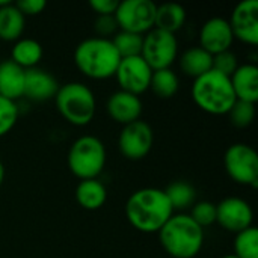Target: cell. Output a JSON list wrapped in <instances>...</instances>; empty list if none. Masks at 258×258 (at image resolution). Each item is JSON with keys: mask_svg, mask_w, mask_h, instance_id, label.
I'll use <instances>...</instances> for the list:
<instances>
[{"mask_svg": "<svg viewBox=\"0 0 258 258\" xmlns=\"http://www.w3.org/2000/svg\"><path fill=\"white\" fill-rule=\"evenodd\" d=\"M124 212L128 224L145 234L159 233L174 215L165 190L157 187H144L133 192L125 203Z\"/></svg>", "mask_w": 258, "mask_h": 258, "instance_id": "1", "label": "cell"}, {"mask_svg": "<svg viewBox=\"0 0 258 258\" xmlns=\"http://www.w3.org/2000/svg\"><path fill=\"white\" fill-rule=\"evenodd\" d=\"M157 234L172 258H195L204 246V230L187 213H174Z\"/></svg>", "mask_w": 258, "mask_h": 258, "instance_id": "2", "label": "cell"}, {"mask_svg": "<svg viewBox=\"0 0 258 258\" xmlns=\"http://www.w3.org/2000/svg\"><path fill=\"white\" fill-rule=\"evenodd\" d=\"M121 56L118 54L112 39L86 38L74 48V63L77 70L88 79L106 80L115 76Z\"/></svg>", "mask_w": 258, "mask_h": 258, "instance_id": "3", "label": "cell"}, {"mask_svg": "<svg viewBox=\"0 0 258 258\" xmlns=\"http://www.w3.org/2000/svg\"><path fill=\"white\" fill-rule=\"evenodd\" d=\"M190 97L203 112L209 115H228L237 101L230 77L210 70L192 82Z\"/></svg>", "mask_w": 258, "mask_h": 258, "instance_id": "4", "label": "cell"}, {"mask_svg": "<svg viewBox=\"0 0 258 258\" xmlns=\"http://www.w3.org/2000/svg\"><path fill=\"white\" fill-rule=\"evenodd\" d=\"M53 100L60 116L71 125L85 127L95 116L97 100L92 89L85 83L68 82L59 86Z\"/></svg>", "mask_w": 258, "mask_h": 258, "instance_id": "5", "label": "cell"}, {"mask_svg": "<svg viewBox=\"0 0 258 258\" xmlns=\"http://www.w3.org/2000/svg\"><path fill=\"white\" fill-rule=\"evenodd\" d=\"M107 151L103 141L92 135L77 138L68 151V168L79 180H92L104 171Z\"/></svg>", "mask_w": 258, "mask_h": 258, "instance_id": "6", "label": "cell"}, {"mask_svg": "<svg viewBox=\"0 0 258 258\" xmlns=\"http://www.w3.org/2000/svg\"><path fill=\"white\" fill-rule=\"evenodd\" d=\"M141 57L153 71L171 68L178 57V41L174 33L151 29L144 35Z\"/></svg>", "mask_w": 258, "mask_h": 258, "instance_id": "7", "label": "cell"}, {"mask_svg": "<svg viewBox=\"0 0 258 258\" xmlns=\"http://www.w3.org/2000/svg\"><path fill=\"white\" fill-rule=\"evenodd\" d=\"M224 166L228 177L242 186H258L257 151L243 142L233 144L224 154Z\"/></svg>", "mask_w": 258, "mask_h": 258, "instance_id": "8", "label": "cell"}, {"mask_svg": "<svg viewBox=\"0 0 258 258\" xmlns=\"http://www.w3.org/2000/svg\"><path fill=\"white\" fill-rule=\"evenodd\" d=\"M156 3L151 0H124L118 3L115 20L119 30L145 35L154 29Z\"/></svg>", "mask_w": 258, "mask_h": 258, "instance_id": "9", "label": "cell"}, {"mask_svg": "<svg viewBox=\"0 0 258 258\" xmlns=\"http://www.w3.org/2000/svg\"><path fill=\"white\" fill-rule=\"evenodd\" d=\"M154 144L153 127L142 119L122 125L118 136V150L127 160H142L145 159Z\"/></svg>", "mask_w": 258, "mask_h": 258, "instance_id": "10", "label": "cell"}, {"mask_svg": "<svg viewBox=\"0 0 258 258\" xmlns=\"http://www.w3.org/2000/svg\"><path fill=\"white\" fill-rule=\"evenodd\" d=\"M153 70L141 56L121 57L119 65L115 73V79L119 85V89L133 95L141 97L150 89Z\"/></svg>", "mask_w": 258, "mask_h": 258, "instance_id": "11", "label": "cell"}, {"mask_svg": "<svg viewBox=\"0 0 258 258\" xmlns=\"http://www.w3.org/2000/svg\"><path fill=\"white\" fill-rule=\"evenodd\" d=\"M254 222V210L251 204L239 197L224 198L216 204V224H219L225 231L237 234Z\"/></svg>", "mask_w": 258, "mask_h": 258, "instance_id": "12", "label": "cell"}, {"mask_svg": "<svg viewBox=\"0 0 258 258\" xmlns=\"http://www.w3.org/2000/svg\"><path fill=\"white\" fill-rule=\"evenodd\" d=\"M234 39L255 47L258 44V2L243 0L231 12L228 18Z\"/></svg>", "mask_w": 258, "mask_h": 258, "instance_id": "13", "label": "cell"}, {"mask_svg": "<svg viewBox=\"0 0 258 258\" xmlns=\"http://www.w3.org/2000/svg\"><path fill=\"white\" fill-rule=\"evenodd\" d=\"M200 47L209 54L215 56L222 51L231 50L234 36L227 18L213 17L204 21L200 29Z\"/></svg>", "mask_w": 258, "mask_h": 258, "instance_id": "14", "label": "cell"}, {"mask_svg": "<svg viewBox=\"0 0 258 258\" xmlns=\"http://www.w3.org/2000/svg\"><path fill=\"white\" fill-rule=\"evenodd\" d=\"M106 110L110 119H113L121 125H127L130 122L141 119L144 104L141 97L118 89L116 92L109 95L106 103Z\"/></svg>", "mask_w": 258, "mask_h": 258, "instance_id": "15", "label": "cell"}, {"mask_svg": "<svg viewBox=\"0 0 258 258\" xmlns=\"http://www.w3.org/2000/svg\"><path fill=\"white\" fill-rule=\"evenodd\" d=\"M59 86L60 85L57 83L56 77L39 67L26 70L23 97H26L32 101H36V103L48 101V100L54 98Z\"/></svg>", "mask_w": 258, "mask_h": 258, "instance_id": "16", "label": "cell"}, {"mask_svg": "<svg viewBox=\"0 0 258 258\" xmlns=\"http://www.w3.org/2000/svg\"><path fill=\"white\" fill-rule=\"evenodd\" d=\"M234 95L239 101L255 104L258 101V67L255 63H242L230 77Z\"/></svg>", "mask_w": 258, "mask_h": 258, "instance_id": "17", "label": "cell"}, {"mask_svg": "<svg viewBox=\"0 0 258 258\" xmlns=\"http://www.w3.org/2000/svg\"><path fill=\"white\" fill-rule=\"evenodd\" d=\"M24 77L26 70L11 59L0 62V95L17 103L24 94Z\"/></svg>", "mask_w": 258, "mask_h": 258, "instance_id": "18", "label": "cell"}, {"mask_svg": "<svg viewBox=\"0 0 258 258\" xmlns=\"http://www.w3.org/2000/svg\"><path fill=\"white\" fill-rule=\"evenodd\" d=\"M212 63H213V56L209 54L206 50H203L200 45L189 47L180 54L178 59V67L181 73L194 80L209 73L212 70Z\"/></svg>", "mask_w": 258, "mask_h": 258, "instance_id": "19", "label": "cell"}, {"mask_svg": "<svg viewBox=\"0 0 258 258\" xmlns=\"http://www.w3.org/2000/svg\"><path fill=\"white\" fill-rule=\"evenodd\" d=\"M107 200V189L98 180H80L76 187V201L77 204L89 212L98 210L106 204Z\"/></svg>", "mask_w": 258, "mask_h": 258, "instance_id": "20", "label": "cell"}, {"mask_svg": "<svg viewBox=\"0 0 258 258\" xmlns=\"http://www.w3.org/2000/svg\"><path fill=\"white\" fill-rule=\"evenodd\" d=\"M44 56L41 42L33 38H20L11 48V60L23 70L36 68Z\"/></svg>", "mask_w": 258, "mask_h": 258, "instance_id": "21", "label": "cell"}, {"mask_svg": "<svg viewBox=\"0 0 258 258\" xmlns=\"http://www.w3.org/2000/svg\"><path fill=\"white\" fill-rule=\"evenodd\" d=\"M26 27V17L18 11L15 3L0 8V39L15 42L21 38Z\"/></svg>", "mask_w": 258, "mask_h": 258, "instance_id": "22", "label": "cell"}, {"mask_svg": "<svg viewBox=\"0 0 258 258\" xmlns=\"http://www.w3.org/2000/svg\"><path fill=\"white\" fill-rule=\"evenodd\" d=\"M186 18H187V12L181 5L162 3L156 6L154 27L175 35L184 26Z\"/></svg>", "mask_w": 258, "mask_h": 258, "instance_id": "23", "label": "cell"}, {"mask_svg": "<svg viewBox=\"0 0 258 258\" xmlns=\"http://www.w3.org/2000/svg\"><path fill=\"white\" fill-rule=\"evenodd\" d=\"M150 89L157 98H162V100L172 98L180 89V79L172 68L153 71Z\"/></svg>", "mask_w": 258, "mask_h": 258, "instance_id": "24", "label": "cell"}, {"mask_svg": "<svg viewBox=\"0 0 258 258\" xmlns=\"http://www.w3.org/2000/svg\"><path fill=\"white\" fill-rule=\"evenodd\" d=\"M165 194L171 203L172 210H178V212H184L187 209H190L195 203H197V190L195 187L183 180L174 181L171 183L166 189Z\"/></svg>", "mask_w": 258, "mask_h": 258, "instance_id": "25", "label": "cell"}, {"mask_svg": "<svg viewBox=\"0 0 258 258\" xmlns=\"http://www.w3.org/2000/svg\"><path fill=\"white\" fill-rule=\"evenodd\" d=\"M234 255L237 258H258V230L257 227H249L234 237Z\"/></svg>", "mask_w": 258, "mask_h": 258, "instance_id": "26", "label": "cell"}, {"mask_svg": "<svg viewBox=\"0 0 258 258\" xmlns=\"http://www.w3.org/2000/svg\"><path fill=\"white\" fill-rule=\"evenodd\" d=\"M112 42L121 57H132V56H141L144 35L132 33L118 30L115 36L112 38Z\"/></svg>", "mask_w": 258, "mask_h": 258, "instance_id": "27", "label": "cell"}, {"mask_svg": "<svg viewBox=\"0 0 258 258\" xmlns=\"http://www.w3.org/2000/svg\"><path fill=\"white\" fill-rule=\"evenodd\" d=\"M255 104L252 103H246V101H236L234 106L231 107V110L228 112L230 121L234 127L237 128H246L249 127L254 119H255Z\"/></svg>", "mask_w": 258, "mask_h": 258, "instance_id": "28", "label": "cell"}, {"mask_svg": "<svg viewBox=\"0 0 258 258\" xmlns=\"http://www.w3.org/2000/svg\"><path fill=\"white\" fill-rule=\"evenodd\" d=\"M18 106L15 101L0 95V138L6 136L18 121Z\"/></svg>", "mask_w": 258, "mask_h": 258, "instance_id": "29", "label": "cell"}, {"mask_svg": "<svg viewBox=\"0 0 258 258\" xmlns=\"http://www.w3.org/2000/svg\"><path fill=\"white\" fill-rule=\"evenodd\" d=\"M189 216L204 230L206 227L216 224V204L210 201H197L190 207Z\"/></svg>", "mask_w": 258, "mask_h": 258, "instance_id": "30", "label": "cell"}, {"mask_svg": "<svg viewBox=\"0 0 258 258\" xmlns=\"http://www.w3.org/2000/svg\"><path fill=\"white\" fill-rule=\"evenodd\" d=\"M239 65L240 63H239L236 53H233L231 50H227V51H222V53L213 56L212 70H215L216 73H221L227 77H231V74L237 70Z\"/></svg>", "mask_w": 258, "mask_h": 258, "instance_id": "31", "label": "cell"}, {"mask_svg": "<svg viewBox=\"0 0 258 258\" xmlns=\"http://www.w3.org/2000/svg\"><path fill=\"white\" fill-rule=\"evenodd\" d=\"M94 29L98 38H106V39H112L115 33L119 30L113 15H98L95 18Z\"/></svg>", "mask_w": 258, "mask_h": 258, "instance_id": "32", "label": "cell"}, {"mask_svg": "<svg viewBox=\"0 0 258 258\" xmlns=\"http://www.w3.org/2000/svg\"><path fill=\"white\" fill-rule=\"evenodd\" d=\"M15 6L24 17H35L45 11L47 2L45 0H20L15 3Z\"/></svg>", "mask_w": 258, "mask_h": 258, "instance_id": "33", "label": "cell"}, {"mask_svg": "<svg viewBox=\"0 0 258 258\" xmlns=\"http://www.w3.org/2000/svg\"><path fill=\"white\" fill-rule=\"evenodd\" d=\"M116 0H91L89 8L98 15H115V11L118 8Z\"/></svg>", "mask_w": 258, "mask_h": 258, "instance_id": "34", "label": "cell"}, {"mask_svg": "<svg viewBox=\"0 0 258 258\" xmlns=\"http://www.w3.org/2000/svg\"><path fill=\"white\" fill-rule=\"evenodd\" d=\"M3 181H5V165L0 160V186L3 184Z\"/></svg>", "mask_w": 258, "mask_h": 258, "instance_id": "35", "label": "cell"}, {"mask_svg": "<svg viewBox=\"0 0 258 258\" xmlns=\"http://www.w3.org/2000/svg\"><path fill=\"white\" fill-rule=\"evenodd\" d=\"M8 3H11L9 0H0V8H3V6H6Z\"/></svg>", "mask_w": 258, "mask_h": 258, "instance_id": "36", "label": "cell"}, {"mask_svg": "<svg viewBox=\"0 0 258 258\" xmlns=\"http://www.w3.org/2000/svg\"><path fill=\"white\" fill-rule=\"evenodd\" d=\"M221 258H237L234 254H228V255H224V257H221Z\"/></svg>", "mask_w": 258, "mask_h": 258, "instance_id": "37", "label": "cell"}]
</instances>
